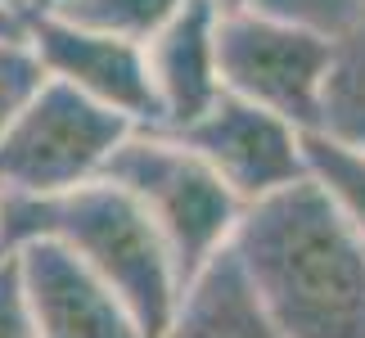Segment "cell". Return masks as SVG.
I'll list each match as a JSON object with an SVG mask.
<instances>
[{"label":"cell","mask_w":365,"mask_h":338,"mask_svg":"<svg viewBox=\"0 0 365 338\" xmlns=\"http://www.w3.org/2000/svg\"><path fill=\"white\" fill-rule=\"evenodd\" d=\"M248 9L262 19L302 27L312 36H325L334 46L365 27V0H248Z\"/></svg>","instance_id":"cell-14"},{"label":"cell","mask_w":365,"mask_h":338,"mask_svg":"<svg viewBox=\"0 0 365 338\" xmlns=\"http://www.w3.org/2000/svg\"><path fill=\"white\" fill-rule=\"evenodd\" d=\"M36 239L73 252L131 307L140 329L163 338L185 285L149 217L113 180H95L54 199H5V248L14 252Z\"/></svg>","instance_id":"cell-2"},{"label":"cell","mask_w":365,"mask_h":338,"mask_svg":"<svg viewBox=\"0 0 365 338\" xmlns=\"http://www.w3.org/2000/svg\"><path fill=\"white\" fill-rule=\"evenodd\" d=\"M172 135L199 153L244 208L275 199L298 180H307L302 131L257 104L235 100V95H221L199 122Z\"/></svg>","instance_id":"cell-6"},{"label":"cell","mask_w":365,"mask_h":338,"mask_svg":"<svg viewBox=\"0 0 365 338\" xmlns=\"http://www.w3.org/2000/svg\"><path fill=\"white\" fill-rule=\"evenodd\" d=\"M185 5L190 0H59L54 9H41V14H63L77 27L131 41V46H149Z\"/></svg>","instance_id":"cell-12"},{"label":"cell","mask_w":365,"mask_h":338,"mask_svg":"<svg viewBox=\"0 0 365 338\" xmlns=\"http://www.w3.org/2000/svg\"><path fill=\"white\" fill-rule=\"evenodd\" d=\"M302 158H307V180L365 239V149L347 145V140H334L325 131H307Z\"/></svg>","instance_id":"cell-11"},{"label":"cell","mask_w":365,"mask_h":338,"mask_svg":"<svg viewBox=\"0 0 365 338\" xmlns=\"http://www.w3.org/2000/svg\"><path fill=\"white\" fill-rule=\"evenodd\" d=\"M54 5H59V0H36V5L27 9V14H41V9H54Z\"/></svg>","instance_id":"cell-21"},{"label":"cell","mask_w":365,"mask_h":338,"mask_svg":"<svg viewBox=\"0 0 365 338\" xmlns=\"http://www.w3.org/2000/svg\"><path fill=\"white\" fill-rule=\"evenodd\" d=\"M230 257L284 338H365V239L312 180L244 208Z\"/></svg>","instance_id":"cell-1"},{"label":"cell","mask_w":365,"mask_h":338,"mask_svg":"<svg viewBox=\"0 0 365 338\" xmlns=\"http://www.w3.org/2000/svg\"><path fill=\"white\" fill-rule=\"evenodd\" d=\"M320 131L365 149V27L352 32L347 41H339L334 73H329V86H325Z\"/></svg>","instance_id":"cell-13"},{"label":"cell","mask_w":365,"mask_h":338,"mask_svg":"<svg viewBox=\"0 0 365 338\" xmlns=\"http://www.w3.org/2000/svg\"><path fill=\"white\" fill-rule=\"evenodd\" d=\"M27 46L36 50L50 81L118 113L135 131H158V100L145 46L77 27L63 14H27Z\"/></svg>","instance_id":"cell-7"},{"label":"cell","mask_w":365,"mask_h":338,"mask_svg":"<svg viewBox=\"0 0 365 338\" xmlns=\"http://www.w3.org/2000/svg\"><path fill=\"white\" fill-rule=\"evenodd\" d=\"M163 338H284V334L262 312L257 293L248 289L235 257L221 252L203 275H194L185 285Z\"/></svg>","instance_id":"cell-10"},{"label":"cell","mask_w":365,"mask_h":338,"mask_svg":"<svg viewBox=\"0 0 365 338\" xmlns=\"http://www.w3.org/2000/svg\"><path fill=\"white\" fill-rule=\"evenodd\" d=\"M46 68H41L36 50L23 41H0V135L9 131V122L32 104V95L46 86Z\"/></svg>","instance_id":"cell-15"},{"label":"cell","mask_w":365,"mask_h":338,"mask_svg":"<svg viewBox=\"0 0 365 338\" xmlns=\"http://www.w3.org/2000/svg\"><path fill=\"white\" fill-rule=\"evenodd\" d=\"M131 131L126 118L46 81L0 135V199H54L95 185Z\"/></svg>","instance_id":"cell-4"},{"label":"cell","mask_w":365,"mask_h":338,"mask_svg":"<svg viewBox=\"0 0 365 338\" xmlns=\"http://www.w3.org/2000/svg\"><path fill=\"white\" fill-rule=\"evenodd\" d=\"M0 338H36L27 302H23L19 271H14V257H5V266H0Z\"/></svg>","instance_id":"cell-16"},{"label":"cell","mask_w":365,"mask_h":338,"mask_svg":"<svg viewBox=\"0 0 365 338\" xmlns=\"http://www.w3.org/2000/svg\"><path fill=\"white\" fill-rule=\"evenodd\" d=\"M221 86L235 100H248L298 131H320L325 113V86L334 73L339 46L312 36L302 27L262 19L252 9L221 14Z\"/></svg>","instance_id":"cell-5"},{"label":"cell","mask_w":365,"mask_h":338,"mask_svg":"<svg viewBox=\"0 0 365 338\" xmlns=\"http://www.w3.org/2000/svg\"><path fill=\"white\" fill-rule=\"evenodd\" d=\"M212 5H217L221 14H240V9H248V0H212Z\"/></svg>","instance_id":"cell-18"},{"label":"cell","mask_w":365,"mask_h":338,"mask_svg":"<svg viewBox=\"0 0 365 338\" xmlns=\"http://www.w3.org/2000/svg\"><path fill=\"white\" fill-rule=\"evenodd\" d=\"M36 338H149L113 289L59 244H23L9 252Z\"/></svg>","instance_id":"cell-8"},{"label":"cell","mask_w":365,"mask_h":338,"mask_svg":"<svg viewBox=\"0 0 365 338\" xmlns=\"http://www.w3.org/2000/svg\"><path fill=\"white\" fill-rule=\"evenodd\" d=\"M0 5H9V9H19V14H27V9L36 5V0H0Z\"/></svg>","instance_id":"cell-20"},{"label":"cell","mask_w":365,"mask_h":338,"mask_svg":"<svg viewBox=\"0 0 365 338\" xmlns=\"http://www.w3.org/2000/svg\"><path fill=\"white\" fill-rule=\"evenodd\" d=\"M27 36V14L0 5V41H23Z\"/></svg>","instance_id":"cell-17"},{"label":"cell","mask_w":365,"mask_h":338,"mask_svg":"<svg viewBox=\"0 0 365 338\" xmlns=\"http://www.w3.org/2000/svg\"><path fill=\"white\" fill-rule=\"evenodd\" d=\"M9 257V248H5V199H0V266H5Z\"/></svg>","instance_id":"cell-19"},{"label":"cell","mask_w":365,"mask_h":338,"mask_svg":"<svg viewBox=\"0 0 365 338\" xmlns=\"http://www.w3.org/2000/svg\"><path fill=\"white\" fill-rule=\"evenodd\" d=\"M104 180H113L149 217L172 252L180 285H190L221 252H230L235 230L244 221V203L172 131H131L113 153Z\"/></svg>","instance_id":"cell-3"},{"label":"cell","mask_w":365,"mask_h":338,"mask_svg":"<svg viewBox=\"0 0 365 338\" xmlns=\"http://www.w3.org/2000/svg\"><path fill=\"white\" fill-rule=\"evenodd\" d=\"M217 32L221 9L212 0H190L145 46L153 100H158V131H185L226 95Z\"/></svg>","instance_id":"cell-9"}]
</instances>
